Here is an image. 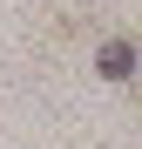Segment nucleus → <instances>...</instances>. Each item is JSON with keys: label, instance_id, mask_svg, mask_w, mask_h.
<instances>
[{"label": "nucleus", "instance_id": "1", "mask_svg": "<svg viewBox=\"0 0 142 149\" xmlns=\"http://www.w3.org/2000/svg\"><path fill=\"white\" fill-rule=\"evenodd\" d=\"M129 61H135V54H129V41H108V47H102V74H108V81H122Z\"/></svg>", "mask_w": 142, "mask_h": 149}]
</instances>
